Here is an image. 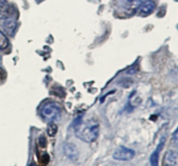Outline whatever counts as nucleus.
<instances>
[{"mask_svg":"<svg viewBox=\"0 0 178 166\" xmlns=\"http://www.w3.org/2000/svg\"><path fill=\"white\" fill-rule=\"evenodd\" d=\"M75 135L77 138L85 143L96 141L99 135V124L94 118L82 120L77 118L74 124Z\"/></svg>","mask_w":178,"mask_h":166,"instance_id":"1","label":"nucleus"},{"mask_svg":"<svg viewBox=\"0 0 178 166\" xmlns=\"http://www.w3.org/2000/svg\"><path fill=\"white\" fill-rule=\"evenodd\" d=\"M41 116L47 122H55L61 117V109L54 103L47 104L41 110Z\"/></svg>","mask_w":178,"mask_h":166,"instance_id":"2","label":"nucleus"},{"mask_svg":"<svg viewBox=\"0 0 178 166\" xmlns=\"http://www.w3.org/2000/svg\"><path fill=\"white\" fill-rule=\"evenodd\" d=\"M136 155L135 151L125 146H119L113 153V158L118 161H130Z\"/></svg>","mask_w":178,"mask_h":166,"instance_id":"3","label":"nucleus"},{"mask_svg":"<svg viewBox=\"0 0 178 166\" xmlns=\"http://www.w3.org/2000/svg\"><path fill=\"white\" fill-rule=\"evenodd\" d=\"M64 152L65 156L69 157L71 161H76L79 156L76 145L71 143H65L64 144Z\"/></svg>","mask_w":178,"mask_h":166,"instance_id":"4","label":"nucleus"},{"mask_svg":"<svg viewBox=\"0 0 178 166\" xmlns=\"http://www.w3.org/2000/svg\"><path fill=\"white\" fill-rule=\"evenodd\" d=\"M163 166H177V153L172 150L166 151L163 156Z\"/></svg>","mask_w":178,"mask_h":166,"instance_id":"5","label":"nucleus"},{"mask_svg":"<svg viewBox=\"0 0 178 166\" xmlns=\"http://www.w3.org/2000/svg\"><path fill=\"white\" fill-rule=\"evenodd\" d=\"M14 14V9L13 7L6 2L0 4V19L6 20L10 19V18Z\"/></svg>","mask_w":178,"mask_h":166,"instance_id":"6","label":"nucleus"},{"mask_svg":"<svg viewBox=\"0 0 178 166\" xmlns=\"http://www.w3.org/2000/svg\"><path fill=\"white\" fill-rule=\"evenodd\" d=\"M156 9V4L152 0H146L140 5V15L147 17L150 15Z\"/></svg>","mask_w":178,"mask_h":166,"instance_id":"7","label":"nucleus"},{"mask_svg":"<svg viewBox=\"0 0 178 166\" xmlns=\"http://www.w3.org/2000/svg\"><path fill=\"white\" fill-rule=\"evenodd\" d=\"M165 143V138H162L161 142L159 143V144L157 147V149L153 151V153L151 154V156L149 157V162L151 166H158V161H159V155L160 152L163 150V147Z\"/></svg>","mask_w":178,"mask_h":166,"instance_id":"8","label":"nucleus"},{"mask_svg":"<svg viewBox=\"0 0 178 166\" xmlns=\"http://www.w3.org/2000/svg\"><path fill=\"white\" fill-rule=\"evenodd\" d=\"M3 28H4L5 33L6 35L13 37L17 30V23L16 21L11 20V19H6L3 25Z\"/></svg>","mask_w":178,"mask_h":166,"instance_id":"9","label":"nucleus"},{"mask_svg":"<svg viewBox=\"0 0 178 166\" xmlns=\"http://www.w3.org/2000/svg\"><path fill=\"white\" fill-rule=\"evenodd\" d=\"M57 125L54 122H49L48 126H47V134L50 136H54L57 132Z\"/></svg>","mask_w":178,"mask_h":166,"instance_id":"10","label":"nucleus"},{"mask_svg":"<svg viewBox=\"0 0 178 166\" xmlns=\"http://www.w3.org/2000/svg\"><path fill=\"white\" fill-rule=\"evenodd\" d=\"M9 46V40L4 32L0 30V50H5Z\"/></svg>","mask_w":178,"mask_h":166,"instance_id":"11","label":"nucleus"},{"mask_svg":"<svg viewBox=\"0 0 178 166\" xmlns=\"http://www.w3.org/2000/svg\"><path fill=\"white\" fill-rule=\"evenodd\" d=\"M39 160H40V163L42 165L46 166L49 164V162H50V156H49V155L47 153H44V154H43L40 156Z\"/></svg>","mask_w":178,"mask_h":166,"instance_id":"12","label":"nucleus"},{"mask_svg":"<svg viewBox=\"0 0 178 166\" xmlns=\"http://www.w3.org/2000/svg\"><path fill=\"white\" fill-rule=\"evenodd\" d=\"M38 144H39V145H40L42 148H44V147H45L47 142H46V139L44 138V136H41V137L38 138Z\"/></svg>","mask_w":178,"mask_h":166,"instance_id":"13","label":"nucleus"},{"mask_svg":"<svg viewBox=\"0 0 178 166\" xmlns=\"http://www.w3.org/2000/svg\"><path fill=\"white\" fill-rule=\"evenodd\" d=\"M176 134H177V129L175 131V132H174V134H173V136H174V141L176 142H177V136H176Z\"/></svg>","mask_w":178,"mask_h":166,"instance_id":"14","label":"nucleus"},{"mask_svg":"<svg viewBox=\"0 0 178 166\" xmlns=\"http://www.w3.org/2000/svg\"><path fill=\"white\" fill-rule=\"evenodd\" d=\"M4 2H5V0H0V4H2V3H4Z\"/></svg>","mask_w":178,"mask_h":166,"instance_id":"15","label":"nucleus"},{"mask_svg":"<svg viewBox=\"0 0 178 166\" xmlns=\"http://www.w3.org/2000/svg\"><path fill=\"white\" fill-rule=\"evenodd\" d=\"M129 2H133V0H128Z\"/></svg>","mask_w":178,"mask_h":166,"instance_id":"16","label":"nucleus"}]
</instances>
